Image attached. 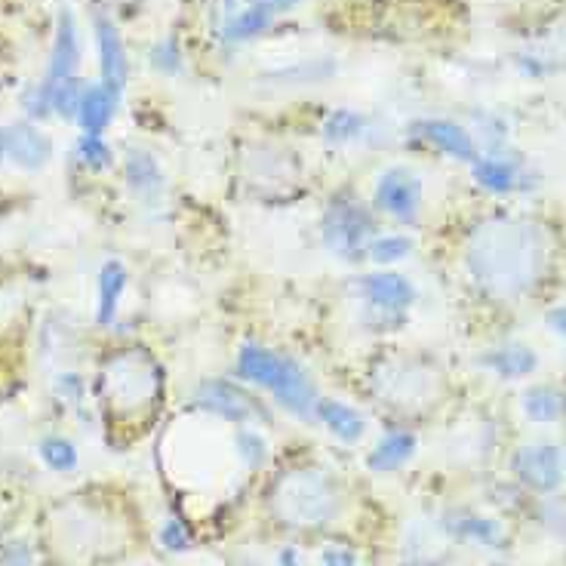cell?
<instances>
[{"mask_svg": "<svg viewBox=\"0 0 566 566\" xmlns=\"http://www.w3.org/2000/svg\"><path fill=\"white\" fill-rule=\"evenodd\" d=\"M124 287H127L124 265L108 262L102 268V277H99V323H111V317L117 314V302H120Z\"/></svg>", "mask_w": 566, "mask_h": 566, "instance_id": "18", "label": "cell"}, {"mask_svg": "<svg viewBox=\"0 0 566 566\" xmlns=\"http://www.w3.org/2000/svg\"><path fill=\"white\" fill-rule=\"evenodd\" d=\"M422 130H425V139H431L440 151H447L456 160H474L477 157L471 136L462 127L450 124V120H428Z\"/></svg>", "mask_w": 566, "mask_h": 566, "instance_id": "14", "label": "cell"}, {"mask_svg": "<svg viewBox=\"0 0 566 566\" xmlns=\"http://www.w3.org/2000/svg\"><path fill=\"white\" fill-rule=\"evenodd\" d=\"M114 102H117V96H111L105 87H87L84 102H80V111H77V120H80V127H84V133L99 136L111 124Z\"/></svg>", "mask_w": 566, "mask_h": 566, "instance_id": "13", "label": "cell"}, {"mask_svg": "<svg viewBox=\"0 0 566 566\" xmlns=\"http://www.w3.org/2000/svg\"><path fill=\"white\" fill-rule=\"evenodd\" d=\"M293 370V360L287 357H277L274 351L268 348H259V345H244L240 348V357H237V373L256 382V385H265V388H277L287 373Z\"/></svg>", "mask_w": 566, "mask_h": 566, "instance_id": "5", "label": "cell"}, {"mask_svg": "<svg viewBox=\"0 0 566 566\" xmlns=\"http://www.w3.org/2000/svg\"><path fill=\"white\" fill-rule=\"evenodd\" d=\"M548 323H551V327H554L560 336H566V305L557 308V311H551V314H548Z\"/></svg>", "mask_w": 566, "mask_h": 566, "instance_id": "33", "label": "cell"}, {"mask_svg": "<svg viewBox=\"0 0 566 566\" xmlns=\"http://www.w3.org/2000/svg\"><path fill=\"white\" fill-rule=\"evenodd\" d=\"M323 566H357V557L348 548H327V554H323Z\"/></svg>", "mask_w": 566, "mask_h": 566, "instance_id": "32", "label": "cell"}, {"mask_svg": "<svg viewBox=\"0 0 566 566\" xmlns=\"http://www.w3.org/2000/svg\"><path fill=\"white\" fill-rule=\"evenodd\" d=\"M7 154H10V160H16L19 167L37 170V167H44L47 160H50L53 145H50V139L40 133L37 127L16 124V127L7 130Z\"/></svg>", "mask_w": 566, "mask_h": 566, "instance_id": "9", "label": "cell"}, {"mask_svg": "<svg viewBox=\"0 0 566 566\" xmlns=\"http://www.w3.org/2000/svg\"><path fill=\"white\" fill-rule=\"evenodd\" d=\"M471 265L480 280H487V287L514 293L523 290L536 274L539 250L530 228L517 225H490L483 228L474 240Z\"/></svg>", "mask_w": 566, "mask_h": 566, "instance_id": "1", "label": "cell"}, {"mask_svg": "<svg viewBox=\"0 0 566 566\" xmlns=\"http://www.w3.org/2000/svg\"><path fill=\"white\" fill-rule=\"evenodd\" d=\"M523 413H527L533 422H557L566 413V397L557 388L536 385L523 394Z\"/></svg>", "mask_w": 566, "mask_h": 566, "instance_id": "15", "label": "cell"}, {"mask_svg": "<svg viewBox=\"0 0 566 566\" xmlns=\"http://www.w3.org/2000/svg\"><path fill=\"white\" fill-rule=\"evenodd\" d=\"M280 566H299V554L293 548H287L280 554Z\"/></svg>", "mask_w": 566, "mask_h": 566, "instance_id": "35", "label": "cell"}, {"mask_svg": "<svg viewBox=\"0 0 566 566\" xmlns=\"http://www.w3.org/2000/svg\"><path fill=\"white\" fill-rule=\"evenodd\" d=\"M127 176H130L133 188H139V191H151V188H157V185H160L157 164H154V160H151L148 154H142V151H133V154H130Z\"/></svg>", "mask_w": 566, "mask_h": 566, "instance_id": "25", "label": "cell"}, {"mask_svg": "<svg viewBox=\"0 0 566 566\" xmlns=\"http://www.w3.org/2000/svg\"><path fill=\"white\" fill-rule=\"evenodd\" d=\"M360 130H363V117H360L357 111H348V108L333 111V114L327 117V124H323V133H327V139H333V142L357 139Z\"/></svg>", "mask_w": 566, "mask_h": 566, "instance_id": "22", "label": "cell"}, {"mask_svg": "<svg viewBox=\"0 0 566 566\" xmlns=\"http://www.w3.org/2000/svg\"><path fill=\"white\" fill-rule=\"evenodd\" d=\"M237 450L250 465H262L265 462V440L253 431H240L237 434Z\"/></svg>", "mask_w": 566, "mask_h": 566, "instance_id": "29", "label": "cell"}, {"mask_svg": "<svg viewBox=\"0 0 566 566\" xmlns=\"http://www.w3.org/2000/svg\"><path fill=\"white\" fill-rule=\"evenodd\" d=\"M474 179L487 191H508L514 185V170L502 164V160H477Z\"/></svg>", "mask_w": 566, "mask_h": 566, "instance_id": "21", "label": "cell"}, {"mask_svg": "<svg viewBox=\"0 0 566 566\" xmlns=\"http://www.w3.org/2000/svg\"><path fill=\"white\" fill-rule=\"evenodd\" d=\"M413 450H416V437H413L410 431L388 434V437L379 443V447H376L370 465H373L376 471H394V468H400L403 462L413 456Z\"/></svg>", "mask_w": 566, "mask_h": 566, "instance_id": "17", "label": "cell"}, {"mask_svg": "<svg viewBox=\"0 0 566 566\" xmlns=\"http://www.w3.org/2000/svg\"><path fill=\"white\" fill-rule=\"evenodd\" d=\"M370 231H373V219L367 216V210L357 204H348V207L339 204V207H333V213L327 219V244L336 253L354 256L363 250V244H367Z\"/></svg>", "mask_w": 566, "mask_h": 566, "instance_id": "3", "label": "cell"}, {"mask_svg": "<svg viewBox=\"0 0 566 566\" xmlns=\"http://www.w3.org/2000/svg\"><path fill=\"white\" fill-rule=\"evenodd\" d=\"M80 157H84V164L93 167V170H105L111 164V148L99 139V136H84L80 139Z\"/></svg>", "mask_w": 566, "mask_h": 566, "instance_id": "27", "label": "cell"}, {"mask_svg": "<svg viewBox=\"0 0 566 566\" xmlns=\"http://www.w3.org/2000/svg\"><path fill=\"white\" fill-rule=\"evenodd\" d=\"M360 290L376 308H388V311L407 308L416 296L413 283L400 274H370V277L360 280Z\"/></svg>", "mask_w": 566, "mask_h": 566, "instance_id": "10", "label": "cell"}, {"mask_svg": "<svg viewBox=\"0 0 566 566\" xmlns=\"http://www.w3.org/2000/svg\"><path fill=\"white\" fill-rule=\"evenodd\" d=\"M197 403L204 410L219 413L222 419H231V422H244V419L256 416L253 400L240 388H234L231 382H204L197 388Z\"/></svg>", "mask_w": 566, "mask_h": 566, "instance_id": "6", "label": "cell"}, {"mask_svg": "<svg viewBox=\"0 0 566 566\" xmlns=\"http://www.w3.org/2000/svg\"><path fill=\"white\" fill-rule=\"evenodd\" d=\"M96 34H99V59H102V80L111 96H120L127 84V53L124 40H120L117 28L108 19H96Z\"/></svg>", "mask_w": 566, "mask_h": 566, "instance_id": "7", "label": "cell"}, {"mask_svg": "<svg viewBox=\"0 0 566 566\" xmlns=\"http://www.w3.org/2000/svg\"><path fill=\"white\" fill-rule=\"evenodd\" d=\"M483 363H487V367H493L505 379H520V376H527V373L536 370V354L530 348H517L514 345V348L487 354V357H483Z\"/></svg>", "mask_w": 566, "mask_h": 566, "instance_id": "19", "label": "cell"}, {"mask_svg": "<svg viewBox=\"0 0 566 566\" xmlns=\"http://www.w3.org/2000/svg\"><path fill=\"white\" fill-rule=\"evenodd\" d=\"M410 250H413V240L403 237V234H388V237H379L370 244V256L379 265H391V262L407 259Z\"/></svg>", "mask_w": 566, "mask_h": 566, "instance_id": "24", "label": "cell"}, {"mask_svg": "<svg viewBox=\"0 0 566 566\" xmlns=\"http://www.w3.org/2000/svg\"><path fill=\"white\" fill-rule=\"evenodd\" d=\"M84 93H87V87L80 84V80H74V77H65L62 84H56L53 87V111H59L62 117H77V111H80V102H84Z\"/></svg>", "mask_w": 566, "mask_h": 566, "instance_id": "23", "label": "cell"}, {"mask_svg": "<svg viewBox=\"0 0 566 566\" xmlns=\"http://www.w3.org/2000/svg\"><path fill=\"white\" fill-rule=\"evenodd\" d=\"M40 456H44V462L56 471H71L77 465V450L62 437H47L40 443Z\"/></svg>", "mask_w": 566, "mask_h": 566, "instance_id": "26", "label": "cell"}, {"mask_svg": "<svg viewBox=\"0 0 566 566\" xmlns=\"http://www.w3.org/2000/svg\"><path fill=\"white\" fill-rule=\"evenodd\" d=\"M250 4H259V7H268V10H290V7H296L299 0H250Z\"/></svg>", "mask_w": 566, "mask_h": 566, "instance_id": "34", "label": "cell"}, {"mask_svg": "<svg viewBox=\"0 0 566 566\" xmlns=\"http://www.w3.org/2000/svg\"><path fill=\"white\" fill-rule=\"evenodd\" d=\"M274 397L280 400V407H287L290 413H296L299 419H308V416H317V391L314 385L308 382V376L302 373L299 363H293V370L287 373V379H283L277 388H274Z\"/></svg>", "mask_w": 566, "mask_h": 566, "instance_id": "11", "label": "cell"}, {"mask_svg": "<svg viewBox=\"0 0 566 566\" xmlns=\"http://www.w3.org/2000/svg\"><path fill=\"white\" fill-rule=\"evenodd\" d=\"M4 154H7V130L0 127V157H4Z\"/></svg>", "mask_w": 566, "mask_h": 566, "instance_id": "36", "label": "cell"}, {"mask_svg": "<svg viewBox=\"0 0 566 566\" xmlns=\"http://www.w3.org/2000/svg\"><path fill=\"white\" fill-rule=\"evenodd\" d=\"M151 59H154V68H160V71H176L179 68V50H176V44L173 40H167V44H160L154 53H151Z\"/></svg>", "mask_w": 566, "mask_h": 566, "instance_id": "30", "label": "cell"}, {"mask_svg": "<svg viewBox=\"0 0 566 566\" xmlns=\"http://www.w3.org/2000/svg\"><path fill=\"white\" fill-rule=\"evenodd\" d=\"M376 197L382 210H388L403 222H413L422 207V182L410 170H388L379 179Z\"/></svg>", "mask_w": 566, "mask_h": 566, "instance_id": "4", "label": "cell"}, {"mask_svg": "<svg viewBox=\"0 0 566 566\" xmlns=\"http://www.w3.org/2000/svg\"><path fill=\"white\" fill-rule=\"evenodd\" d=\"M77 59H80V47H77L74 19H71V13H62V16H59V31H56L53 59H50V68H47V80H44V84H47V87L62 84L65 77H71Z\"/></svg>", "mask_w": 566, "mask_h": 566, "instance_id": "12", "label": "cell"}, {"mask_svg": "<svg viewBox=\"0 0 566 566\" xmlns=\"http://www.w3.org/2000/svg\"><path fill=\"white\" fill-rule=\"evenodd\" d=\"M317 416L327 422V428L339 437V440H360L363 434V419L357 416V410L345 407V403L339 400H327V403H320L317 407Z\"/></svg>", "mask_w": 566, "mask_h": 566, "instance_id": "16", "label": "cell"}, {"mask_svg": "<svg viewBox=\"0 0 566 566\" xmlns=\"http://www.w3.org/2000/svg\"><path fill=\"white\" fill-rule=\"evenodd\" d=\"M274 502L283 520L302 523V527L330 520L336 511V493L330 487V480L308 471H296L287 480H280Z\"/></svg>", "mask_w": 566, "mask_h": 566, "instance_id": "2", "label": "cell"}, {"mask_svg": "<svg viewBox=\"0 0 566 566\" xmlns=\"http://www.w3.org/2000/svg\"><path fill=\"white\" fill-rule=\"evenodd\" d=\"M459 533H462V536H471V539H477V542H483V545H496V542L502 539V530L496 527L493 520H465Z\"/></svg>", "mask_w": 566, "mask_h": 566, "instance_id": "28", "label": "cell"}, {"mask_svg": "<svg viewBox=\"0 0 566 566\" xmlns=\"http://www.w3.org/2000/svg\"><path fill=\"white\" fill-rule=\"evenodd\" d=\"M160 542H164V548H170V551H185L188 548V536H185V530L179 527L176 520H170L164 530H160Z\"/></svg>", "mask_w": 566, "mask_h": 566, "instance_id": "31", "label": "cell"}, {"mask_svg": "<svg viewBox=\"0 0 566 566\" xmlns=\"http://www.w3.org/2000/svg\"><path fill=\"white\" fill-rule=\"evenodd\" d=\"M271 22H274V10L259 7V4H250V10L237 13L234 19H228L225 37H228V40H250V37H259Z\"/></svg>", "mask_w": 566, "mask_h": 566, "instance_id": "20", "label": "cell"}, {"mask_svg": "<svg viewBox=\"0 0 566 566\" xmlns=\"http://www.w3.org/2000/svg\"><path fill=\"white\" fill-rule=\"evenodd\" d=\"M520 477L536 490H554L563 480V459L554 447H530L517 456Z\"/></svg>", "mask_w": 566, "mask_h": 566, "instance_id": "8", "label": "cell"}]
</instances>
